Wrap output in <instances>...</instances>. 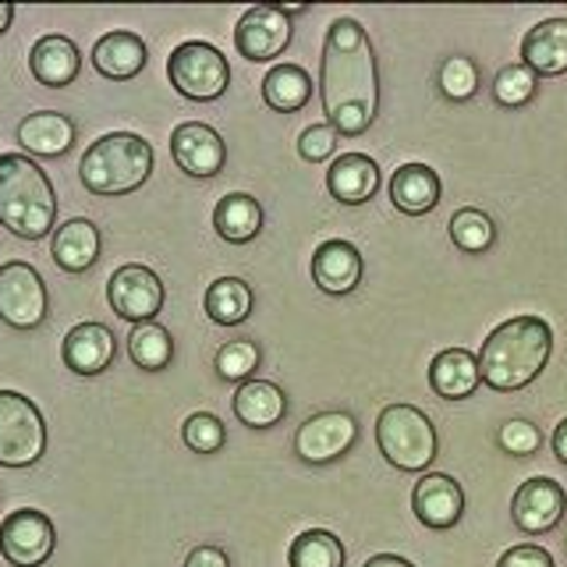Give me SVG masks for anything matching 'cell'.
I'll return each mask as SVG.
<instances>
[{
  "label": "cell",
  "mask_w": 567,
  "mask_h": 567,
  "mask_svg": "<svg viewBox=\"0 0 567 567\" xmlns=\"http://www.w3.org/2000/svg\"><path fill=\"white\" fill-rule=\"evenodd\" d=\"M53 546H58V532L53 522L43 511H11L4 522H0V557L11 567H40L50 560Z\"/></svg>",
  "instance_id": "10"
},
{
  "label": "cell",
  "mask_w": 567,
  "mask_h": 567,
  "mask_svg": "<svg viewBox=\"0 0 567 567\" xmlns=\"http://www.w3.org/2000/svg\"><path fill=\"white\" fill-rule=\"evenodd\" d=\"M50 312L47 284L40 270L22 259L0 266V319L14 330H35Z\"/></svg>",
  "instance_id": "8"
},
{
  "label": "cell",
  "mask_w": 567,
  "mask_h": 567,
  "mask_svg": "<svg viewBox=\"0 0 567 567\" xmlns=\"http://www.w3.org/2000/svg\"><path fill=\"white\" fill-rule=\"evenodd\" d=\"M436 85L440 93L454 100V103H465L478 93V68L472 58H461V53H454V58H447L440 64L436 71Z\"/></svg>",
  "instance_id": "35"
},
{
  "label": "cell",
  "mask_w": 567,
  "mask_h": 567,
  "mask_svg": "<svg viewBox=\"0 0 567 567\" xmlns=\"http://www.w3.org/2000/svg\"><path fill=\"white\" fill-rule=\"evenodd\" d=\"M291 18L280 11V4H256L248 8L235 25V50L245 61L266 64L280 58L291 43Z\"/></svg>",
  "instance_id": "11"
},
{
  "label": "cell",
  "mask_w": 567,
  "mask_h": 567,
  "mask_svg": "<svg viewBox=\"0 0 567 567\" xmlns=\"http://www.w3.org/2000/svg\"><path fill=\"white\" fill-rule=\"evenodd\" d=\"M554 354V330L539 316H514L496 327L478 348V377L489 390L514 394L546 369Z\"/></svg>",
  "instance_id": "2"
},
{
  "label": "cell",
  "mask_w": 567,
  "mask_h": 567,
  "mask_svg": "<svg viewBox=\"0 0 567 567\" xmlns=\"http://www.w3.org/2000/svg\"><path fill=\"white\" fill-rule=\"evenodd\" d=\"M18 146L32 156H64L75 146V121L58 111H35L18 121Z\"/></svg>",
  "instance_id": "23"
},
{
  "label": "cell",
  "mask_w": 567,
  "mask_h": 567,
  "mask_svg": "<svg viewBox=\"0 0 567 567\" xmlns=\"http://www.w3.org/2000/svg\"><path fill=\"white\" fill-rule=\"evenodd\" d=\"M153 174V146L135 132L100 135L79 159V177L93 195H128Z\"/></svg>",
  "instance_id": "4"
},
{
  "label": "cell",
  "mask_w": 567,
  "mask_h": 567,
  "mask_svg": "<svg viewBox=\"0 0 567 567\" xmlns=\"http://www.w3.org/2000/svg\"><path fill=\"white\" fill-rule=\"evenodd\" d=\"M128 354L138 369L159 372V369H167L174 359V337L167 327H159V323H138L128 333Z\"/></svg>",
  "instance_id": "30"
},
{
  "label": "cell",
  "mask_w": 567,
  "mask_h": 567,
  "mask_svg": "<svg viewBox=\"0 0 567 567\" xmlns=\"http://www.w3.org/2000/svg\"><path fill=\"white\" fill-rule=\"evenodd\" d=\"M117 354L114 333L103 323H79L64 333L61 359L75 377H100L103 369H111Z\"/></svg>",
  "instance_id": "17"
},
{
  "label": "cell",
  "mask_w": 567,
  "mask_h": 567,
  "mask_svg": "<svg viewBox=\"0 0 567 567\" xmlns=\"http://www.w3.org/2000/svg\"><path fill=\"white\" fill-rule=\"evenodd\" d=\"M146 61H150V53H146V43H142V35L124 32V29L100 35L93 47V68L111 82L135 79L138 71L146 68Z\"/></svg>",
  "instance_id": "22"
},
{
  "label": "cell",
  "mask_w": 567,
  "mask_h": 567,
  "mask_svg": "<svg viewBox=\"0 0 567 567\" xmlns=\"http://www.w3.org/2000/svg\"><path fill=\"white\" fill-rule=\"evenodd\" d=\"M252 288L241 280V277H220L213 280L206 288V298H203V309L206 316L213 319L217 327H238L245 323L248 316H252Z\"/></svg>",
  "instance_id": "29"
},
{
  "label": "cell",
  "mask_w": 567,
  "mask_h": 567,
  "mask_svg": "<svg viewBox=\"0 0 567 567\" xmlns=\"http://www.w3.org/2000/svg\"><path fill=\"white\" fill-rule=\"evenodd\" d=\"M522 64L528 71H536V79L567 75V18H546V22L525 32Z\"/></svg>",
  "instance_id": "19"
},
{
  "label": "cell",
  "mask_w": 567,
  "mask_h": 567,
  "mask_svg": "<svg viewBox=\"0 0 567 567\" xmlns=\"http://www.w3.org/2000/svg\"><path fill=\"white\" fill-rule=\"evenodd\" d=\"M235 415L248 430H270L288 415V398L270 380H248L235 390Z\"/></svg>",
  "instance_id": "25"
},
{
  "label": "cell",
  "mask_w": 567,
  "mask_h": 567,
  "mask_svg": "<svg viewBox=\"0 0 567 567\" xmlns=\"http://www.w3.org/2000/svg\"><path fill=\"white\" fill-rule=\"evenodd\" d=\"M365 567H415L412 560H404L398 554H377V557H369Z\"/></svg>",
  "instance_id": "41"
},
{
  "label": "cell",
  "mask_w": 567,
  "mask_h": 567,
  "mask_svg": "<svg viewBox=\"0 0 567 567\" xmlns=\"http://www.w3.org/2000/svg\"><path fill=\"white\" fill-rule=\"evenodd\" d=\"M50 256L64 274H85L100 259V227L85 217H75L53 230Z\"/></svg>",
  "instance_id": "24"
},
{
  "label": "cell",
  "mask_w": 567,
  "mask_h": 567,
  "mask_svg": "<svg viewBox=\"0 0 567 567\" xmlns=\"http://www.w3.org/2000/svg\"><path fill=\"white\" fill-rule=\"evenodd\" d=\"M259 359H262L259 344L238 337V341H224L217 348V354H213V369H217V377L227 383H248L252 372L259 369Z\"/></svg>",
  "instance_id": "33"
},
{
  "label": "cell",
  "mask_w": 567,
  "mask_h": 567,
  "mask_svg": "<svg viewBox=\"0 0 567 567\" xmlns=\"http://www.w3.org/2000/svg\"><path fill=\"white\" fill-rule=\"evenodd\" d=\"M380 164L365 153H341L327 171V188L341 206H362L380 192Z\"/></svg>",
  "instance_id": "18"
},
{
  "label": "cell",
  "mask_w": 567,
  "mask_h": 567,
  "mask_svg": "<svg viewBox=\"0 0 567 567\" xmlns=\"http://www.w3.org/2000/svg\"><path fill=\"white\" fill-rule=\"evenodd\" d=\"M319 96L327 124L337 135H362L380 114V68L369 32L354 18H337L323 40Z\"/></svg>",
  "instance_id": "1"
},
{
  "label": "cell",
  "mask_w": 567,
  "mask_h": 567,
  "mask_svg": "<svg viewBox=\"0 0 567 567\" xmlns=\"http://www.w3.org/2000/svg\"><path fill=\"white\" fill-rule=\"evenodd\" d=\"M362 252L344 238H330L312 256V284L330 298H344L362 284Z\"/></svg>",
  "instance_id": "15"
},
{
  "label": "cell",
  "mask_w": 567,
  "mask_h": 567,
  "mask_svg": "<svg viewBox=\"0 0 567 567\" xmlns=\"http://www.w3.org/2000/svg\"><path fill=\"white\" fill-rule=\"evenodd\" d=\"M58 224V192L25 153H0V227L22 241H43Z\"/></svg>",
  "instance_id": "3"
},
{
  "label": "cell",
  "mask_w": 567,
  "mask_h": 567,
  "mask_svg": "<svg viewBox=\"0 0 567 567\" xmlns=\"http://www.w3.org/2000/svg\"><path fill=\"white\" fill-rule=\"evenodd\" d=\"M171 156L188 177H217L227 164V146L217 128L203 121H185L171 132Z\"/></svg>",
  "instance_id": "13"
},
{
  "label": "cell",
  "mask_w": 567,
  "mask_h": 567,
  "mask_svg": "<svg viewBox=\"0 0 567 567\" xmlns=\"http://www.w3.org/2000/svg\"><path fill=\"white\" fill-rule=\"evenodd\" d=\"M14 22V4H0V35H4Z\"/></svg>",
  "instance_id": "43"
},
{
  "label": "cell",
  "mask_w": 567,
  "mask_h": 567,
  "mask_svg": "<svg viewBox=\"0 0 567 567\" xmlns=\"http://www.w3.org/2000/svg\"><path fill=\"white\" fill-rule=\"evenodd\" d=\"M291 567H344V543L327 528H309L288 549Z\"/></svg>",
  "instance_id": "31"
},
{
  "label": "cell",
  "mask_w": 567,
  "mask_h": 567,
  "mask_svg": "<svg viewBox=\"0 0 567 567\" xmlns=\"http://www.w3.org/2000/svg\"><path fill=\"white\" fill-rule=\"evenodd\" d=\"M564 511H567L564 486L549 475L528 478V483L518 486V493H514V501H511V518L522 532H528V536H543V532L557 528Z\"/></svg>",
  "instance_id": "14"
},
{
  "label": "cell",
  "mask_w": 567,
  "mask_h": 567,
  "mask_svg": "<svg viewBox=\"0 0 567 567\" xmlns=\"http://www.w3.org/2000/svg\"><path fill=\"white\" fill-rule=\"evenodd\" d=\"M182 440H185V447L195 454H217L227 440V430L213 412H195L182 425Z\"/></svg>",
  "instance_id": "36"
},
{
  "label": "cell",
  "mask_w": 567,
  "mask_h": 567,
  "mask_svg": "<svg viewBox=\"0 0 567 567\" xmlns=\"http://www.w3.org/2000/svg\"><path fill=\"white\" fill-rule=\"evenodd\" d=\"M412 511L425 528H454L465 514V493L443 472H425L412 489Z\"/></svg>",
  "instance_id": "16"
},
{
  "label": "cell",
  "mask_w": 567,
  "mask_h": 567,
  "mask_svg": "<svg viewBox=\"0 0 567 567\" xmlns=\"http://www.w3.org/2000/svg\"><path fill=\"white\" fill-rule=\"evenodd\" d=\"M496 567H554V557H549V549H543L536 543H522V546L504 549Z\"/></svg>",
  "instance_id": "39"
},
{
  "label": "cell",
  "mask_w": 567,
  "mask_h": 567,
  "mask_svg": "<svg viewBox=\"0 0 567 567\" xmlns=\"http://www.w3.org/2000/svg\"><path fill=\"white\" fill-rule=\"evenodd\" d=\"M447 230H451V241L461 248V252H472V256L486 252V248L496 241L493 217H489V213H483V209H475V206L457 209L454 217H451V224H447Z\"/></svg>",
  "instance_id": "32"
},
{
  "label": "cell",
  "mask_w": 567,
  "mask_h": 567,
  "mask_svg": "<svg viewBox=\"0 0 567 567\" xmlns=\"http://www.w3.org/2000/svg\"><path fill=\"white\" fill-rule=\"evenodd\" d=\"M164 298H167L164 280L142 262L117 266L111 280H106V301H111V309L135 327L153 323V316L164 309Z\"/></svg>",
  "instance_id": "9"
},
{
  "label": "cell",
  "mask_w": 567,
  "mask_h": 567,
  "mask_svg": "<svg viewBox=\"0 0 567 567\" xmlns=\"http://www.w3.org/2000/svg\"><path fill=\"white\" fill-rule=\"evenodd\" d=\"M337 138H341V135H337V128H330L327 121L323 124H309V128L298 135V156L309 159V164H323V159L333 156Z\"/></svg>",
  "instance_id": "38"
},
{
  "label": "cell",
  "mask_w": 567,
  "mask_h": 567,
  "mask_svg": "<svg viewBox=\"0 0 567 567\" xmlns=\"http://www.w3.org/2000/svg\"><path fill=\"white\" fill-rule=\"evenodd\" d=\"M29 71L32 79L47 89H64L79 79L82 71V53L68 35H43L29 50Z\"/></svg>",
  "instance_id": "20"
},
{
  "label": "cell",
  "mask_w": 567,
  "mask_h": 567,
  "mask_svg": "<svg viewBox=\"0 0 567 567\" xmlns=\"http://www.w3.org/2000/svg\"><path fill=\"white\" fill-rule=\"evenodd\" d=\"M440 174L425 164H401L390 174V203H394L408 217H425L440 206Z\"/></svg>",
  "instance_id": "21"
},
{
  "label": "cell",
  "mask_w": 567,
  "mask_h": 567,
  "mask_svg": "<svg viewBox=\"0 0 567 567\" xmlns=\"http://www.w3.org/2000/svg\"><path fill=\"white\" fill-rule=\"evenodd\" d=\"M359 440V422L348 412H319L306 419L295 433V454L306 465H330L344 457Z\"/></svg>",
  "instance_id": "12"
},
{
  "label": "cell",
  "mask_w": 567,
  "mask_h": 567,
  "mask_svg": "<svg viewBox=\"0 0 567 567\" xmlns=\"http://www.w3.org/2000/svg\"><path fill=\"white\" fill-rule=\"evenodd\" d=\"M167 79L177 96L195 103H213L227 93L230 85V64L224 53L206 40H188L171 50L167 58Z\"/></svg>",
  "instance_id": "6"
},
{
  "label": "cell",
  "mask_w": 567,
  "mask_h": 567,
  "mask_svg": "<svg viewBox=\"0 0 567 567\" xmlns=\"http://www.w3.org/2000/svg\"><path fill=\"white\" fill-rule=\"evenodd\" d=\"M262 100L277 114H295L312 100V79L298 64H274L262 79Z\"/></svg>",
  "instance_id": "28"
},
{
  "label": "cell",
  "mask_w": 567,
  "mask_h": 567,
  "mask_svg": "<svg viewBox=\"0 0 567 567\" xmlns=\"http://www.w3.org/2000/svg\"><path fill=\"white\" fill-rule=\"evenodd\" d=\"M549 443H554V454H557V461H564V465H567V419L557 425V430H554V440H549Z\"/></svg>",
  "instance_id": "42"
},
{
  "label": "cell",
  "mask_w": 567,
  "mask_h": 567,
  "mask_svg": "<svg viewBox=\"0 0 567 567\" xmlns=\"http://www.w3.org/2000/svg\"><path fill=\"white\" fill-rule=\"evenodd\" d=\"M536 89H539L536 71H528L522 61L504 64L493 79V100L507 106V111H518V106H525L532 96H536Z\"/></svg>",
  "instance_id": "34"
},
{
  "label": "cell",
  "mask_w": 567,
  "mask_h": 567,
  "mask_svg": "<svg viewBox=\"0 0 567 567\" xmlns=\"http://www.w3.org/2000/svg\"><path fill=\"white\" fill-rule=\"evenodd\" d=\"M377 443L398 472H425L440 451L436 425L415 404H386L377 419Z\"/></svg>",
  "instance_id": "5"
},
{
  "label": "cell",
  "mask_w": 567,
  "mask_h": 567,
  "mask_svg": "<svg viewBox=\"0 0 567 567\" xmlns=\"http://www.w3.org/2000/svg\"><path fill=\"white\" fill-rule=\"evenodd\" d=\"M185 567H230V560L220 546H195L185 557Z\"/></svg>",
  "instance_id": "40"
},
{
  "label": "cell",
  "mask_w": 567,
  "mask_h": 567,
  "mask_svg": "<svg viewBox=\"0 0 567 567\" xmlns=\"http://www.w3.org/2000/svg\"><path fill=\"white\" fill-rule=\"evenodd\" d=\"M478 383H483V377H478V359L465 348H447L430 362V386L440 398H447V401L472 398Z\"/></svg>",
  "instance_id": "26"
},
{
  "label": "cell",
  "mask_w": 567,
  "mask_h": 567,
  "mask_svg": "<svg viewBox=\"0 0 567 567\" xmlns=\"http://www.w3.org/2000/svg\"><path fill=\"white\" fill-rule=\"evenodd\" d=\"M47 454V422L25 394L0 390V468H32Z\"/></svg>",
  "instance_id": "7"
},
{
  "label": "cell",
  "mask_w": 567,
  "mask_h": 567,
  "mask_svg": "<svg viewBox=\"0 0 567 567\" xmlns=\"http://www.w3.org/2000/svg\"><path fill=\"white\" fill-rule=\"evenodd\" d=\"M496 443H501V451L514 454V457H532L539 447H543V433L536 422L528 419H511L501 425V433H496Z\"/></svg>",
  "instance_id": "37"
},
{
  "label": "cell",
  "mask_w": 567,
  "mask_h": 567,
  "mask_svg": "<svg viewBox=\"0 0 567 567\" xmlns=\"http://www.w3.org/2000/svg\"><path fill=\"white\" fill-rule=\"evenodd\" d=\"M213 227L227 245H248L259 238L262 230V206L256 195L248 192H230L213 209Z\"/></svg>",
  "instance_id": "27"
}]
</instances>
